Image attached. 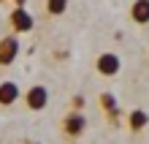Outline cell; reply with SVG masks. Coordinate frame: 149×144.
Here are the masks:
<instances>
[{
	"label": "cell",
	"instance_id": "1",
	"mask_svg": "<svg viewBox=\"0 0 149 144\" xmlns=\"http://www.w3.org/2000/svg\"><path fill=\"white\" fill-rule=\"evenodd\" d=\"M8 25H11L14 33H30L33 27H36V19H33V14L24 6H16L14 11L8 14Z\"/></svg>",
	"mask_w": 149,
	"mask_h": 144
},
{
	"label": "cell",
	"instance_id": "2",
	"mask_svg": "<svg viewBox=\"0 0 149 144\" xmlns=\"http://www.w3.org/2000/svg\"><path fill=\"white\" fill-rule=\"evenodd\" d=\"M84 131H87V117L81 112H68L63 117V133H65V139H79Z\"/></svg>",
	"mask_w": 149,
	"mask_h": 144
},
{
	"label": "cell",
	"instance_id": "3",
	"mask_svg": "<svg viewBox=\"0 0 149 144\" xmlns=\"http://www.w3.org/2000/svg\"><path fill=\"white\" fill-rule=\"evenodd\" d=\"M95 71H98L100 76H117L122 71V60L117 52H103V55H98V60H95Z\"/></svg>",
	"mask_w": 149,
	"mask_h": 144
},
{
	"label": "cell",
	"instance_id": "4",
	"mask_svg": "<svg viewBox=\"0 0 149 144\" xmlns=\"http://www.w3.org/2000/svg\"><path fill=\"white\" fill-rule=\"evenodd\" d=\"M16 57H19V38L16 35H3L0 38V65L3 68L14 65Z\"/></svg>",
	"mask_w": 149,
	"mask_h": 144
},
{
	"label": "cell",
	"instance_id": "5",
	"mask_svg": "<svg viewBox=\"0 0 149 144\" xmlns=\"http://www.w3.org/2000/svg\"><path fill=\"white\" fill-rule=\"evenodd\" d=\"M24 103H27V109H30V112H41V109H46V103H49V90L43 87V84H33L27 93H24Z\"/></svg>",
	"mask_w": 149,
	"mask_h": 144
},
{
	"label": "cell",
	"instance_id": "6",
	"mask_svg": "<svg viewBox=\"0 0 149 144\" xmlns=\"http://www.w3.org/2000/svg\"><path fill=\"white\" fill-rule=\"evenodd\" d=\"M100 109L106 112V117L111 122H117L119 120V106H117V98H114V93H100Z\"/></svg>",
	"mask_w": 149,
	"mask_h": 144
},
{
	"label": "cell",
	"instance_id": "7",
	"mask_svg": "<svg viewBox=\"0 0 149 144\" xmlns=\"http://www.w3.org/2000/svg\"><path fill=\"white\" fill-rule=\"evenodd\" d=\"M130 19L136 25H149V0H133V6H130Z\"/></svg>",
	"mask_w": 149,
	"mask_h": 144
},
{
	"label": "cell",
	"instance_id": "8",
	"mask_svg": "<svg viewBox=\"0 0 149 144\" xmlns=\"http://www.w3.org/2000/svg\"><path fill=\"white\" fill-rule=\"evenodd\" d=\"M146 125H149V114L144 109H133V112L127 114V128L133 131V133H141Z\"/></svg>",
	"mask_w": 149,
	"mask_h": 144
},
{
	"label": "cell",
	"instance_id": "9",
	"mask_svg": "<svg viewBox=\"0 0 149 144\" xmlns=\"http://www.w3.org/2000/svg\"><path fill=\"white\" fill-rule=\"evenodd\" d=\"M19 101V87L16 82H3L0 84V106H11Z\"/></svg>",
	"mask_w": 149,
	"mask_h": 144
},
{
	"label": "cell",
	"instance_id": "10",
	"mask_svg": "<svg viewBox=\"0 0 149 144\" xmlns=\"http://www.w3.org/2000/svg\"><path fill=\"white\" fill-rule=\"evenodd\" d=\"M46 14L49 16H63L68 11V6H71V0H46Z\"/></svg>",
	"mask_w": 149,
	"mask_h": 144
},
{
	"label": "cell",
	"instance_id": "11",
	"mask_svg": "<svg viewBox=\"0 0 149 144\" xmlns=\"http://www.w3.org/2000/svg\"><path fill=\"white\" fill-rule=\"evenodd\" d=\"M84 106V95H73V112H81Z\"/></svg>",
	"mask_w": 149,
	"mask_h": 144
},
{
	"label": "cell",
	"instance_id": "12",
	"mask_svg": "<svg viewBox=\"0 0 149 144\" xmlns=\"http://www.w3.org/2000/svg\"><path fill=\"white\" fill-rule=\"evenodd\" d=\"M14 3H16V6H24V3H27V0H14Z\"/></svg>",
	"mask_w": 149,
	"mask_h": 144
},
{
	"label": "cell",
	"instance_id": "13",
	"mask_svg": "<svg viewBox=\"0 0 149 144\" xmlns=\"http://www.w3.org/2000/svg\"><path fill=\"white\" fill-rule=\"evenodd\" d=\"M24 144H38V141H24Z\"/></svg>",
	"mask_w": 149,
	"mask_h": 144
}]
</instances>
